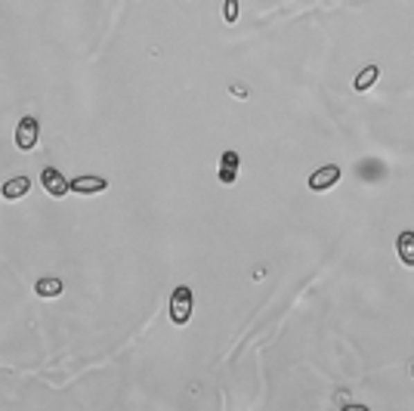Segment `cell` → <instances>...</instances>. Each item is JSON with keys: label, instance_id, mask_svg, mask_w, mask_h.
Returning <instances> with one entry per match:
<instances>
[{"label": "cell", "instance_id": "52a82bcc", "mask_svg": "<svg viewBox=\"0 0 414 411\" xmlns=\"http://www.w3.org/2000/svg\"><path fill=\"white\" fill-rule=\"evenodd\" d=\"M238 176V155L235 152H223V158H219V183L232 185Z\"/></svg>", "mask_w": 414, "mask_h": 411}, {"label": "cell", "instance_id": "7a4b0ae2", "mask_svg": "<svg viewBox=\"0 0 414 411\" xmlns=\"http://www.w3.org/2000/svg\"><path fill=\"white\" fill-rule=\"evenodd\" d=\"M37 136H41V124H37L35 115H25L22 121L16 124V145L22 152H31L37 145Z\"/></svg>", "mask_w": 414, "mask_h": 411}, {"label": "cell", "instance_id": "9c48e42d", "mask_svg": "<svg viewBox=\"0 0 414 411\" xmlns=\"http://www.w3.org/2000/svg\"><path fill=\"white\" fill-rule=\"evenodd\" d=\"M377 77H380V68H377V65H365V68L356 75V81H352V90H356V93H368V90L374 87V81H377Z\"/></svg>", "mask_w": 414, "mask_h": 411}, {"label": "cell", "instance_id": "ba28073f", "mask_svg": "<svg viewBox=\"0 0 414 411\" xmlns=\"http://www.w3.org/2000/svg\"><path fill=\"white\" fill-rule=\"evenodd\" d=\"M396 250H399V260L408 269H414V232H402L396 238Z\"/></svg>", "mask_w": 414, "mask_h": 411}, {"label": "cell", "instance_id": "3957f363", "mask_svg": "<svg viewBox=\"0 0 414 411\" xmlns=\"http://www.w3.org/2000/svg\"><path fill=\"white\" fill-rule=\"evenodd\" d=\"M337 180H340L337 164H322L318 170H312L309 174V189L312 192H328L331 185H337Z\"/></svg>", "mask_w": 414, "mask_h": 411}, {"label": "cell", "instance_id": "8fae6325", "mask_svg": "<svg viewBox=\"0 0 414 411\" xmlns=\"http://www.w3.org/2000/svg\"><path fill=\"white\" fill-rule=\"evenodd\" d=\"M223 19L226 22H235L238 19V0H226L223 3Z\"/></svg>", "mask_w": 414, "mask_h": 411}, {"label": "cell", "instance_id": "30bf717a", "mask_svg": "<svg viewBox=\"0 0 414 411\" xmlns=\"http://www.w3.org/2000/svg\"><path fill=\"white\" fill-rule=\"evenodd\" d=\"M62 291H65V284L59 282V278H41V282L35 284V294L46 297V300H50V297H62Z\"/></svg>", "mask_w": 414, "mask_h": 411}, {"label": "cell", "instance_id": "5b68a950", "mask_svg": "<svg viewBox=\"0 0 414 411\" xmlns=\"http://www.w3.org/2000/svg\"><path fill=\"white\" fill-rule=\"evenodd\" d=\"M71 192H78V195H99V192L109 189V180H102V176H78V180L69 183Z\"/></svg>", "mask_w": 414, "mask_h": 411}, {"label": "cell", "instance_id": "6da1fadb", "mask_svg": "<svg viewBox=\"0 0 414 411\" xmlns=\"http://www.w3.org/2000/svg\"><path fill=\"white\" fill-rule=\"evenodd\" d=\"M192 319V288H177L170 297V322L173 325H186Z\"/></svg>", "mask_w": 414, "mask_h": 411}, {"label": "cell", "instance_id": "277c9868", "mask_svg": "<svg viewBox=\"0 0 414 411\" xmlns=\"http://www.w3.org/2000/svg\"><path fill=\"white\" fill-rule=\"evenodd\" d=\"M41 185L46 189V195H53V198H62V195H69V180H65L62 174H59L56 167H46L44 174H41Z\"/></svg>", "mask_w": 414, "mask_h": 411}, {"label": "cell", "instance_id": "8992f818", "mask_svg": "<svg viewBox=\"0 0 414 411\" xmlns=\"http://www.w3.org/2000/svg\"><path fill=\"white\" fill-rule=\"evenodd\" d=\"M31 189V180L28 176H12V180H6L0 185V195L6 198V201H19V198H25Z\"/></svg>", "mask_w": 414, "mask_h": 411}]
</instances>
